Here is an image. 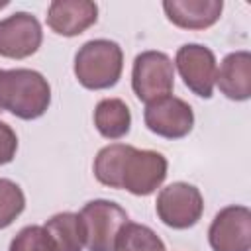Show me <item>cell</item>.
Wrapping results in <instances>:
<instances>
[{"instance_id": "obj_1", "label": "cell", "mask_w": 251, "mask_h": 251, "mask_svg": "<svg viewBox=\"0 0 251 251\" xmlns=\"http://www.w3.org/2000/svg\"><path fill=\"white\" fill-rule=\"evenodd\" d=\"M92 169L104 186L127 190L133 196H149L165 182L169 163L159 151L112 143L98 151Z\"/></svg>"}, {"instance_id": "obj_2", "label": "cell", "mask_w": 251, "mask_h": 251, "mask_svg": "<svg viewBox=\"0 0 251 251\" xmlns=\"http://www.w3.org/2000/svg\"><path fill=\"white\" fill-rule=\"evenodd\" d=\"M51 104L47 78L33 69H0V112L20 120L41 118Z\"/></svg>"}, {"instance_id": "obj_3", "label": "cell", "mask_w": 251, "mask_h": 251, "mask_svg": "<svg viewBox=\"0 0 251 251\" xmlns=\"http://www.w3.org/2000/svg\"><path fill=\"white\" fill-rule=\"evenodd\" d=\"M75 76L88 90H106L118 84L124 71V51L116 41L90 39L75 55Z\"/></svg>"}, {"instance_id": "obj_4", "label": "cell", "mask_w": 251, "mask_h": 251, "mask_svg": "<svg viewBox=\"0 0 251 251\" xmlns=\"http://www.w3.org/2000/svg\"><path fill=\"white\" fill-rule=\"evenodd\" d=\"M84 247L88 251H114L120 229L127 224V212L112 200H90L78 212Z\"/></svg>"}, {"instance_id": "obj_5", "label": "cell", "mask_w": 251, "mask_h": 251, "mask_svg": "<svg viewBox=\"0 0 251 251\" xmlns=\"http://www.w3.org/2000/svg\"><path fill=\"white\" fill-rule=\"evenodd\" d=\"M175 86V65L163 51H143L133 59L131 88L141 102H153L171 94Z\"/></svg>"}, {"instance_id": "obj_6", "label": "cell", "mask_w": 251, "mask_h": 251, "mask_svg": "<svg viewBox=\"0 0 251 251\" xmlns=\"http://www.w3.org/2000/svg\"><path fill=\"white\" fill-rule=\"evenodd\" d=\"M155 212L159 220L173 229H188L204 214V198L194 184L173 182L157 194Z\"/></svg>"}, {"instance_id": "obj_7", "label": "cell", "mask_w": 251, "mask_h": 251, "mask_svg": "<svg viewBox=\"0 0 251 251\" xmlns=\"http://www.w3.org/2000/svg\"><path fill=\"white\" fill-rule=\"evenodd\" d=\"M143 120L151 133L165 139H182L192 131L194 112L182 98L167 94L153 102H147Z\"/></svg>"}, {"instance_id": "obj_8", "label": "cell", "mask_w": 251, "mask_h": 251, "mask_svg": "<svg viewBox=\"0 0 251 251\" xmlns=\"http://www.w3.org/2000/svg\"><path fill=\"white\" fill-rule=\"evenodd\" d=\"M182 82L200 98H212L216 86V55L212 49L200 43H186L178 47L175 63Z\"/></svg>"}, {"instance_id": "obj_9", "label": "cell", "mask_w": 251, "mask_h": 251, "mask_svg": "<svg viewBox=\"0 0 251 251\" xmlns=\"http://www.w3.org/2000/svg\"><path fill=\"white\" fill-rule=\"evenodd\" d=\"M212 251H249L251 249V210L231 204L222 208L208 229Z\"/></svg>"}, {"instance_id": "obj_10", "label": "cell", "mask_w": 251, "mask_h": 251, "mask_svg": "<svg viewBox=\"0 0 251 251\" xmlns=\"http://www.w3.org/2000/svg\"><path fill=\"white\" fill-rule=\"evenodd\" d=\"M43 41L41 24L29 12H16L0 20V57L25 59L31 57Z\"/></svg>"}, {"instance_id": "obj_11", "label": "cell", "mask_w": 251, "mask_h": 251, "mask_svg": "<svg viewBox=\"0 0 251 251\" xmlns=\"http://www.w3.org/2000/svg\"><path fill=\"white\" fill-rule=\"evenodd\" d=\"M98 6L90 0H53L47 8V25L63 37H75L94 25Z\"/></svg>"}, {"instance_id": "obj_12", "label": "cell", "mask_w": 251, "mask_h": 251, "mask_svg": "<svg viewBox=\"0 0 251 251\" xmlns=\"http://www.w3.org/2000/svg\"><path fill=\"white\" fill-rule=\"evenodd\" d=\"M163 10L169 22L180 29H206L220 20L224 2L222 0H165Z\"/></svg>"}, {"instance_id": "obj_13", "label": "cell", "mask_w": 251, "mask_h": 251, "mask_svg": "<svg viewBox=\"0 0 251 251\" xmlns=\"http://www.w3.org/2000/svg\"><path fill=\"white\" fill-rule=\"evenodd\" d=\"M220 92L229 100H249L251 96V53L233 51L226 55L216 73Z\"/></svg>"}, {"instance_id": "obj_14", "label": "cell", "mask_w": 251, "mask_h": 251, "mask_svg": "<svg viewBox=\"0 0 251 251\" xmlns=\"http://www.w3.org/2000/svg\"><path fill=\"white\" fill-rule=\"evenodd\" d=\"M94 126L106 139H122L131 127V112L122 98H102L94 108Z\"/></svg>"}, {"instance_id": "obj_15", "label": "cell", "mask_w": 251, "mask_h": 251, "mask_svg": "<svg viewBox=\"0 0 251 251\" xmlns=\"http://www.w3.org/2000/svg\"><path fill=\"white\" fill-rule=\"evenodd\" d=\"M45 231L53 245V251H82L84 233L78 214L61 212L45 222Z\"/></svg>"}, {"instance_id": "obj_16", "label": "cell", "mask_w": 251, "mask_h": 251, "mask_svg": "<svg viewBox=\"0 0 251 251\" xmlns=\"http://www.w3.org/2000/svg\"><path fill=\"white\" fill-rule=\"evenodd\" d=\"M114 251H165V243L151 227L127 222L118 233Z\"/></svg>"}, {"instance_id": "obj_17", "label": "cell", "mask_w": 251, "mask_h": 251, "mask_svg": "<svg viewBox=\"0 0 251 251\" xmlns=\"http://www.w3.org/2000/svg\"><path fill=\"white\" fill-rule=\"evenodd\" d=\"M25 196L20 184L10 178H0V229L14 224V220L24 212Z\"/></svg>"}, {"instance_id": "obj_18", "label": "cell", "mask_w": 251, "mask_h": 251, "mask_svg": "<svg viewBox=\"0 0 251 251\" xmlns=\"http://www.w3.org/2000/svg\"><path fill=\"white\" fill-rule=\"evenodd\" d=\"M8 251H53V245L43 226H25L16 233Z\"/></svg>"}, {"instance_id": "obj_19", "label": "cell", "mask_w": 251, "mask_h": 251, "mask_svg": "<svg viewBox=\"0 0 251 251\" xmlns=\"http://www.w3.org/2000/svg\"><path fill=\"white\" fill-rule=\"evenodd\" d=\"M16 151H18V135L16 131L0 122V165H8L14 161L16 157Z\"/></svg>"}, {"instance_id": "obj_20", "label": "cell", "mask_w": 251, "mask_h": 251, "mask_svg": "<svg viewBox=\"0 0 251 251\" xmlns=\"http://www.w3.org/2000/svg\"><path fill=\"white\" fill-rule=\"evenodd\" d=\"M8 4H10V2H8V0H2V2H0V10H2V8H6V6H8Z\"/></svg>"}]
</instances>
